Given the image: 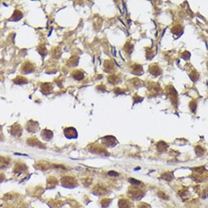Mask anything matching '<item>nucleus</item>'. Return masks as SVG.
<instances>
[{
    "mask_svg": "<svg viewBox=\"0 0 208 208\" xmlns=\"http://www.w3.org/2000/svg\"><path fill=\"white\" fill-rule=\"evenodd\" d=\"M129 181H131V182L132 183H134V184H141V182H139V181H137L135 180V179H130Z\"/></svg>",
    "mask_w": 208,
    "mask_h": 208,
    "instance_id": "4",
    "label": "nucleus"
},
{
    "mask_svg": "<svg viewBox=\"0 0 208 208\" xmlns=\"http://www.w3.org/2000/svg\"><path fill=\"white\" fill-rule=\"evenodd\" d=\"M149 71L150 72H151L152 75H154V76H155V75L156 76H157V75L161 73V69H160V68L157 67V65H155V64H153V65H152L150 67Z\"/></svg>",
    "mask_w": 208,
    "mask_h": 208,
    "instance_id": "1",
    "label": "nucleus"
},
{
    "mask_svg": "<svg viewBox=\"0 0 208 208\" xmlns=\"http://www.w3.org/2000/svg\"><path fill=\"white\" fill-rule=\"evenodd\" d=\"M134 70V73H136V74H140L141 72L143 73V67L140 65H134L133 69H132Z\"/></svg>",
    "mask_w": 208,
    "mask_h": 208,
    "instance_id": "3",
    "label": "nucleus"
},
{
    "mask_svg": "<svg viewBox=\"0 0 208 208\" xmlns=\"http://www.w3.org/2000/svg\"><path fill=\"white\" fill-rule=\"evenodd\" d=\"M23 70H24V72L26 73L31 72L33 70V65H32L31 63L26 62L24 65H23Z\"/></svg>",
    "mask_w": 208,
    "mask_h": 208,
    "instance_id": "2",
    "label": "nucleus"
}]
</instances>
